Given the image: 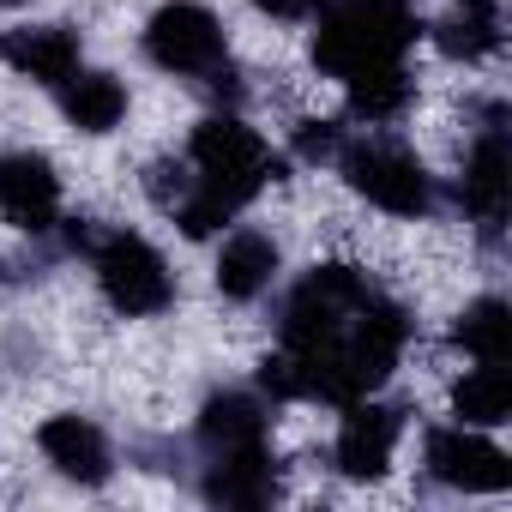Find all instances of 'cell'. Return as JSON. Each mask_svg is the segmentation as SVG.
I'll return each instance as SVG.
<instances>
[{
  "instance_id": "9",
  "label": "cell",
  "mask_w": 512,
  "mask_h": 512,
  "mask_svg": "<svg viewBox=\"0 0 512 512\" xmlns=\"http://www.w3.org/2000/svg\"><path fill=\"white\" fill-rule=\"evenodd\" d=\"M464 205L482 217V229L506 223V205H512V151H506V133H482L476 139L470 169H464Z\"/></svg>"
},
{
  "instance_id": "18",
  "label": "cell",
  "mask_w": 512,
  "mask_h": 512,
  "mask_svg": "<svg viewBox=\"0 0 512 512\" xmlns=\"http://www.w3.org/2000/svg\"><path fill=\"white\" fill-rule=\"evenodd\" d=\"M404 97H410V79H404L398 67H374V73H356V79H350V109L368 115V121L398 115Z\"/></svg>"
},
{
  "instance_id": "15",
  "label": "cell",
  "mask_w": 512,
  "mask_h": 512,
  "mask_svg": "<svg viewBox=\"0 0 512 512\" xmlns=\"http://www.w3.org/2000/svg\"><path fill=\"white\" fill-rule=\"evenodd\" d=\"M199 440H205L211 452L266 446V410L253 404V398H241V392H223V398L205 404V416H199Z\"/></svg>"
},
{
  "instance_id": "7",
  "label": "cell",
  "mask_w": 512,
  "mask_h": 512,
  "mask_svg": "<svg viewBox=\"0 0 512 512\" xmlns=\"http://www.w3.org/2000/svg\"><path fill=\"white\" fill-rule=\"evenodd\" d=\"M0 211L19 229H49L61 211V175L49 169V157L37 151H13L0 157Z\"/></svg>"
},
{
  "instance_id": "1",
  "label": "cell",
  "mask_w": 512,
  "mask_h": 512,
  "mask_svg": "<svg viewBox=\"0 0 512 512\" xmlns=\"http://www.w3.org/2000/svg\"><path fill=\"white\" fill-rule=\"evenodd\" d=\"M187 157L199 169V187L175 211L187 235H211L217 223H229L253 193L278 175L266 139L253 133V127H241V121H199L193 139H187Z\"/></svg>"
},
{
  "instance_id": "5",
  "label": "cell",
  "mask_w": 512,
  "mask_h": 512,
  "mask_svg": "<svg viewBox=\"0 0 512 512\" xmlns=\"http://www.w3.org/2000/svg\"><path fill=\"white\" fill-rule=\"evenodd\" d=\"M145 55L163 67V73H217L223 67V25L193 7V0H175L163 7L151 25H145Z\"/></svg>"
},
{
  "instance_id": "10",
  "label": "cell",
  "mask_w": 512,
  "mask_h": 512,
  "mask_svg": "<svg viewBox=\"0 0 512 512\" xmlns=\"http://www.w3.org/2000/svg\"><path fill=\"white\" fill-rule=\"evenodd\" d=\"M37 446H43V458H49L61 476L91 482V488L109 482V440H103L85 416H55V422H43Z\"/></svg>"
},
{
  "instance_id": "24",
  "label": "cell",
  "mask_w": 512,
  "mask_h": 512,
  "mask_svg": "<svg viewBox=\"0 0 512 512\" xmlns=\"http://www.w3.org/2000/svg\"><path fill=\"white\" fill-rule=\"evenodd\" d=\"M386 7H404V0H386Z\"/></svg>"
},
{
  "instance_id": "20",
  "label": "cell",
  "mask_w": 512,
  "mask_h": 512,
  "mask_svg": "<svg viewBox=\"0 0 512 512\" xmlns=\"http://www.w3.org/2000/svg\"><path fill=\"white\" fill-rule=\"evenodd\" d=\"M302 157H338V127H332V121L308 127V133H302Z\"/></svg>"
},
{
  "instance_id": "16",
  "label": "cell",
  "mask_w": 512,
  "mask_h": 512,
  "mask_svg": "<svg viewBox=\"0 0 512 512\" xmlns=\"http://www.w3.org/2000/svg\"><path fill=\"white\" fill-rule=\"evenodd\" d=\"M452 410L476 428H494L512 416V380H506V362H482L476 374H464L452 386Z\"/></svg>"
},
{
  "instance_id": "14",
  "label": "cell",
  "mask_w": 512,
  "mask_h": 512,
  "mask_svg": "<svg viewBox=\"0 0 512 512\" xmlns=\"http://www.w3.org/2000/svg\"><path fill=\"white\" fill-rule=\"evenodd\" d=\"M61 109L79 133H109L127 115V91L109 73H67L61 79Z\"/></svg>"
},
{
  "instance_id": "3",
  "label": "cell",
  "mask_w": 512,
  "mask_h": 512,
  "mask_svg": "<svg viewBox=\"0 0 512 512\" xmlns=\"http://www.w3.org/2000/svg\"><path fill=\"white\" fill-rule=\"evenodd\" d=\"M338 163H344V181H350L368 205H380V211H392V217L428 211V169H422L404 145L362 139V145H350Z\"/></svg>"
},
{
  "instance_id": "13",
  "label": "cell",
  "mask_w": 512,
  "mask_h": 512,
  "mask_svg": "<svg viewBox=\"0 0 512 512\" xmlns=\"http://www.w3.org/2000/svg\"><path fill=\"white\" fill-rule=\"evenodd\" d=\"M272 272H278V247H272L260 229L229 235L223 253H217V290H223L229 302H253V296L272 284Z\"/></svg>"
},
{
  "instance_id": "6",
  "label": "cell",
  "mask_w": 512,
  "mask_h": 512,
  "mask_svg": "<svg viewBox=\"0 0 512 512\" xmlns=\"http://www.w3.org/2000/svg\"><path fill=\"white\" fill-rule=\"evenodd\" d=\"M428 470L452 488H470V494H494L512 482V458L482 440V434H464V428H434L428 434Z\"/></svg>"
},
{
  "instance_id": "17",
  "label": "cell",
  "mask_w": 512,
  "mask_h": 512,
  "mask_svg": "<svg viewBox=\"0 0 512 512\" xmlns=\"http://www.w3.org/2000/svg\"><path fill=\"white\" fill-rule=\"evenodd\" d=\"M452 338L476 356V362H512V308L482 296L476 308H464V320L452 326Z\"/></svg>"
},
{
  "instance_id": "4",
  "label": "cell",
  "mask_w": 512,
  "mask_h": 512,
  "mask_svg": "<svg viewBox=\"0 0 512 512\" xmlns=\"http://www.w3.org/2000/svg\"><path fill=\"white\" fill-rule=\"evenodd\" d=\"M97 284L121 314H163L169 296H175L157 247L139 241V235H103L97 241Z\"/></svg>"
},
{
  "instance_id": "23",
  "label": "cell",
  "mask_w": 512,
  "mask_h": 512,
  "mask_svg": "<svg viewBox=\"0 0 512 512\" xmlns=\"http://www.w3.org/2000/svg\"><path fill=\"white\" fill-rule=\"evenodd\" d=\"M0 7H25V0H0Z\"/></svg>"
},
{
  "instance_id": "21",
  "label": "cell",
  "mask_w": 512,
  "mask_h": 512,
  "mask_svg": "<svg viewBox=\"0 0 512 512\" xmlns=\"http://www.w3.org/2000/svg\"><path fill=\"white\" fill-rule=\"evenodd\" d=\"M253 7L272 13V19H308V13L320 7V0H253Z\"/></svg>"
},
{
  "instance_id": "2",
  "label": "cell",
  "mask_w": 512,
  "mask_h": 512,
  "mask_svg": "<svg viewBox=\"0 0 512 512\" xmlns=\"http://www.w3.org/2000/svg\"><path fill=\"white\" fill-rule=\"evenodd\" d=\"M410 37H416V19L404 7H386V0H344L314 37V61L332 79H356V73H374V67H398Z\"/></svg>"
},
{
  "instance_id": "8",
  "label": "cell",
  "mask_w": 512,
  "mask_h": 512,
  "mask_svg": "<svg viewBox=\"0 0 512 512\" xmlns=\"http://www.w3.org/2000/svg\"><path fill=\"white\" fill-rule=\"evenodd\" d=\"M392 440H398V416H392V410H380V404H350L344 434H338V470L356 476V482L386 476Z\"/></svg>"
},
{
  "instance_id": "12",
  "label": "cell",
  "mask_w": 512,
  "mask_h": 512,
  "mask_svg": "<svg viewBox=\"0 0 512 512\" xmlns=\"http://www.w3.org/2000/svg\"><path fill=\"white\" fill-rule=\"evenodd\" d=\"M272 488H278V476H272V458H266V446L217 452V470H211V482H205V494H211L217 506H241V512L266 506V500H272Z\"/></svg>"
},
{
  "instance_id": "11",
  "label": "cell",
  "mask_w": 512,
  "mask_h": 512,
  "mask_svg": "<svg viewBox=\"0 0 512 512\" xmlns=\"http://www.w3.org/2000/svg\"><path fill=\"white\" fill-rule=\"evenodd\" d=\"M0 55H7V67H19L37 85H61L67 73H79V37L61 31V25L7 31V37H0Z\"/></svg>"
},
{
  "instance_id": "22",
  "label": "cell",
  "mask_w": 512,
  "mask_h": 512,
  "mask_svg": "<svg viewBox=\"0 0 512 512\" xmlns=\"http://www.w3.org/2000/svg\"><path fill=\"white\" fill-rule=\"evenodd\" d=\"M464 13H476V19H500V0H458Z\"/></svg>"
},
{
  "instance_id": "19",
  "label": "cell",
  "mask_w": 512,
  "mask_h": 512,
  "mask_svg": "<svg viewBox=\"0 0 512 512\" xmlns=\"http://www.w3.org/2000/svg\"><path fill=\"white\" fill-rule=\"evenodd\" d=\"M494 25H500V19H476V13H464V19H452V25H434V43H440L446 55H458V61H476V55H488V49L500 43Z\"/></svg>"
}]
</instances>
